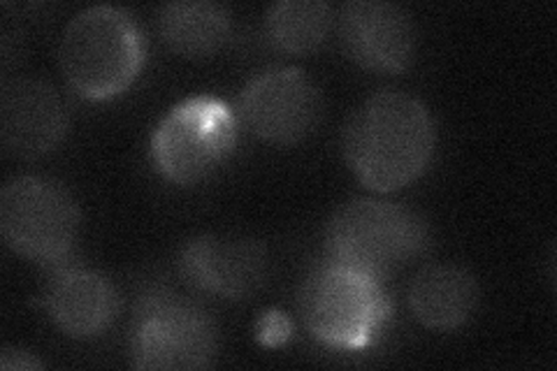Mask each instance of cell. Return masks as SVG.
<instances>
[{"instance_id":"cell-8","label":"cell","mask_w":557,"mask_h":371,"mask_svg":"<svg viewBox=\"0 0 557 371\" xmlns=\"http://www.w3.org/2000/svg\"><path fill=\"white\" fill-rule=\"evenodd\" d=\"M321 119L319 86L300 67H270L244 86L239 121L276 147H293L313 133Z\"/></svg>"},{"instance_id":"cell-10","label":"cell","mask_w":557,"mask_h":371,"mask_svg":"<svg viewBox=\"0 0 557 371\" xmlns=\"http://www.w3.org/2000/svg\"><path fill=\"white\" fill-rule=\"evenodd\" d=\"M339 40L346 57L379 75H397L416 57L411 14L386 0H351L339 10Z\"/></svg>"},{"instance_id":"cell-4","label":"cell","mask_w":557,"mask_h":371,"mask_svg":"<svg viewBox=\"0 0 557 371\" xmlns=\"http://www.w3.org/2000/svg\"><path fill=\"white\" fill-rule=\"evenodd\" d=\"M428 246V223L413 209L356 198L344 202L325 227V253L346 268L386 281Z\"/></svg>"},{"instance_id":"cell-9","label":"cell","mask_w":557,"mask_h":371,"mask_svg":"<svg viewBox=\"0 0 557 371\" xmlns=\"http://www.w3.org/2000/svg\"><path fill=\"white\" fill-rule=\"evenodd\" d=\"M180 272L200 293L244 302L265 286L270 258L265 246L251 237L200 235L184 244Z\"/></svg>"},{"instance_id":"cell-13","label":"cell","mask_w":557,"mask_h":371,"mask_svg":"<svg viewBox=\"0 0 557 371\" xmlns=\"http://www.w3.org/2000/svg\"><path fill=\"white\" fill-rule=\"evenodd\" d=\"M479 281L460 264H430L409 286V307L416 321L430 330H458L479 307Z\"/></svg>"},{"instance_id":"cell-12","label":"cell","mask_w":557,"mask_h":371,"mask_svg":"<svg viewBox=\"0 0 557 371\" xmlns=\"http://www.w3.org/2000/svg\"><path fill=\"white\" fill-rule=\"evenodd\" d=\"M40 302L67 337L94 339L116 318L119 293L98 272L63 268L49 279Z\"/></svg>"},{"instance_id":"cell-1","label":"cell","mask_w":557,"mask_h":371,"mask_svg":"<svg viewBox=\"0 0 557 371\" xmlns=\"http://www.w3.org/2000/svg\"><path fill=\"white\" fill-rule=\"evenodd\" d=\"M437 147V128L425 104L403 91H379L348 116L342 149L358 182L393 193L421 176Z\"/></svg>"},{"instance_id":"cell-15","label":"cell","mask_w":557,"mask_h":371,"mask_svg":"<svg viewBox=\"0 0 557 371\" xmlns=\"http://www.w3.org/2000/svg\"><path fill=\"white\" fill-rule=\"evenodd\" d=\"M265 30L284 54H311L333 30V8L323 0H278L265 14Z\"/></svg>"},{"instance_id":"cell-17","label":"cell","mask_w":557,"mask_h":371,"mask_svg":"<svg viewBox=\"0 0 557 371\" xmlns=\"http://www.w3.org/2000/svg\"><path fill=\"white\" fill-rule=\"evenodd\" d=\"M45 364L33 356V353H26L22 348H14V346H5L0 350V369L5 371H28V369H42Z\"/></svg>"},{"instance_id":"cell-6","label":"cell","mask_w":557,"mask_h":371,"mask_svg":"<svg viewBox=\"0 0 557 371\" xmlns=\"http://www.w3.org/2000/svg\"><path fill=\"white\" fill-rule=\"evenodd\" d=\"M216 360V327L190 299L151 288L135 309L131 364L135 369H209Z\"/></svg>"},{"instance_id":"cell-2","label":"cell","mask_w":557,"mask_h":371,"mask_svg":"<svg viewBox=\"0 0 557 371\" xmlns=\"http://www.w3.org/2000/svg\"><path fill=\"white\" fill-rule=\"evenodd\" d=\"M298 311L313 339L337 350H364L391 323L393 302L381 279L325 258L305 276Z\"/></svg>"},{"instance_id":"cell-7","label":"cell","mask_w":557,"mask_h":371,"mask_svg":"<svg viewBox=\"0 0 557 371\" xmlns=\"http://www.w3.org/2000/svg\"><path fill=\"white\" fill-rule=\"evenodd\" d=\"M77 230V202L61 184L24 174L0 190V233L16 256L57 264L73 251Z\"/></svg>"},{"instance_id":"cell-3","label":"cell","mask_w":557,"mask_h":371,"mask_svg":"<svg viewBox=\"0 0 557 371\" xmlns=\"http://www.w3.org/2000/svg\"><path fill=\"white\" fill-rule=\"evenodd\" d=\"M59 61L70 88L84 100H110L135 82L145 61V40L133 16L96 5L70 20L61 35Z\"/></svg>"},{"instance_id":"cell-11","label":"cell","mask_w":557,"mask_h":371,"mask_svg":"<svg viewBox=\"0 0 557 371\" xmlns=\"http://www.w3.org/2000/svg\"><path fill=\"white\" fill-rule=\"evenodd\" d=\"M67 108L54 86L35 77H16L0 91V143L20 161L54 151L67 133Z\"/></svg>"},{"instance_id":"cell-16","label":"cell","mask_w":557,"mask_h":371,"mask_svg":"<svg viewBox=\"0 0 557 371\" xmlns=\"http://www.w3.org/2000/svg\"><path fill=\"white\" fill-rule=\"evenodd\" d=\"M256 334H258V342L274 348V346H282L288 342L290 337V321L288 316L282 311H268L260 318L258 325H256Z\"/></svg>"},{"instance_id":"cell-5","label":"cell","mask_w":557,"mask_h":371,"mask_svg":"<svg viewBox=\"0 0 557 371\" xmlns=\"http://www.w3.org/2000/svg\"><path fill=\"white\" fill-rule=\"evenodd\" d=\"M239 116L214 96L186 98L151 135L153 168L177 186H194L225 163L237 143Z\"/></svg>"},{"instance_id":"cell-14","label":"cell","mask_w":557,"mask_h":371,"mask_svg":"<svg viewBox=\"0 0 557 371\" xmlns=\"http://www.w3.org/2000/svg\"><path fill=\"white\" fill-rule=\"evenodd\" d=\"M159 33L184 59H209L231 38V12L221 3H168L159 10Z\"/></svg>"}]
</instances>
